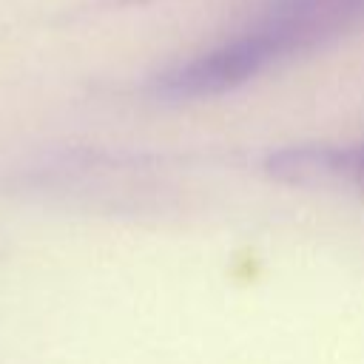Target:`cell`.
I'll list each match as a JSON object with an SVG mask.
<instances>
[{
    "mask_svg": "<svg viewBox=\"0 0 364 364\" xmlns=\"http://www.w3.org/2000/svg\"><path fill=\"white\" fill-rule=\"evenodd\" d=\"M267 171L284 182H327L344 179V151L338 148H287L270 156Z\"/></svg>",
    "mask_w": 364,
    "mask_h": 364,
    "instance_id": "cell-2",
    "label": "cell"
},
{
    "mask_svg": "<svg viewBox=\"0 0 364 364\" xmlns=\"http://www.w3.org/2000/svg\"><path fill=\"white\" fill-rule=\"evenodd\" d=\"M344 179H353L364 191V145L344 151Z\"/></svg>",
    "mask_w": 364,
    "mask_h": 364,
    "instance_id": "cell-3",
    "label": "cell"
},
{
    "mask_svg": "<svg viewBox=\"0 0 364 364\" xmlns=\"http://www.w3.org/2000/svg\"><path fill=\"white\" fill-rule=\"evenodd\" d=\"M358 28H364V0H270L230 40L156 77V94L165 100L216 97Z\"/></svg>",
    "mask_w": 364,
    "mask_h": 364,
    "instance_id": "cell-1",
    "label": "cell"
}]
</instances>
